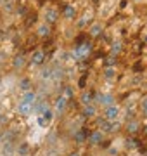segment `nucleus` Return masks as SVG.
<instances>
[{
  "instance_id": "1",
  "label": "nucleus",
  "mask_w": 147,
  "mask_h": 156,
  "mask_svg": "<svg viewBox=\"0 0 147 156\" xmlns=\"http://www.w3.org/2000/svg\"><path fill=\"white\" fill-rule=\"evenodd\" d=\"M90 52H92V43L90 42H81L75 47L73 56L76 57V61H81V59H85V57H88Z\"/></svg>"
},
{
  "instance_id": "2",
  "label": "nucleus",
  "mask_w": 147,
  "mask_h": 156,
  "mask_svg": "<svg viewBox=\"0 0 147 156\" xmlns=\"http://www.w3.org/2000/svg\"><path fill=\"white\" fill-rule=\"evenodd\" d=\"M93 101L97 102V104H100V106H112V95H102V94H95V97H93Z\"/></svg>"
},
{
  "instance_id": "3",
  "label": "nucleus",
  "mask_w": 147,
  "mask_h": 156,
  "mask_svg": "<svg viewBox=\"0 0 147 156\" xmlns=\"http://www.w3.org/2000/svg\"><path fill=\"white\" fill-rule=\"evenodd\" d=\"M118 113H119V109L116 106H109L107 109H106V120L107 121H114L116 120V116H118Z\"/></svg>"
},
{
  "instance_id": "4",
  "label": "nucleus",
  "mask_w": 147,
  "mask_h": 156,
  "mask_svg": "<svg viewBox=\"0 0 147 156\" xmlns=\"http://www.w3.org/2000/svg\"><path fill=\"white\" fill-rule=\"evenodd\" d=\"M90 134H92L90 130H87V128H81L80 132H76V134H75V141H76L78 144H83V142L87 141V137H88Z\"/></svg>"
},
{
  "instance_id": "5",
  "label": "nucleus",
  "mask_w": 147,
  "mask_h": 156,
  "mask_svg": "<svg viewBox=\"0 0 147 156\" xmlns=\"http://www.w3.org/2000/svg\"><path fill=\"white\" fill-rule=\"evenodd\" d=\"M43 61H45V52H43V50H36V52H33V56H31V63L35 64V66L43 64Z\"/></svg>"
},
{
  "instance_id": "6",
  "label": "nucleus",
  "mask_w": 147,
  "mask_h": 156,
  "mask_svg": "<svg viewBox=\"0 0 147 156\" xmlns=\"http://www.w3.org/2000/svg\"><path fill=\"white\" fill-rule=\"evenodd\" d=\"M66 104H68V99L64 97V95H61V97H57V101H56V111L59 114L63 113L64 109H66Z\"/></svg>"
},
{
  "instance_id": "7",
  "label": "nucleus",
  "mask_w": 147,
  "mask_h": 156,
  "mask_svg": "<svg viewBox=\"0 0 147 156\" xmlns=\"http://www.w3.org/2000/svg\"><path fill=\"white\" fill-rule=\"evenodd\" d=\"M88 142L90 144H100L102 142V132H92L90 135H88Z\"/></svg>"
},
{
  "instance_id": "8",
  "label": "nucleus",
  "mask_w": 147,
  "mask_h": 156,
  "mask_svg": "<svg viewBox=\"0 0 147 156\" xmlns=\"http://www.w3.org/2000/svg\"><path fill=\"white\" fill-rule=\"evenodd\" d=\"M31 109H33V104L21 101V104H19V114H24V116H26V114L31 113Z\"/></svg>"
},
{
  "instance_id": "9",
  "label": "nucleus",
  "mask_w": 147,
  "mask_h": 156,
  "mask_svg": "<svg viewBox=\"0 0 147 156\" xmlns=\"http://www.w3.org/2000/svg\"><path fill=\"white\" fill-rule=\"evenodd\" d=\"M45 17H47V23H56L57 17H59V12H57L56 9H49L47 14H45Z\"/></svg>"
},
{
  "instance_id": "10",
  "label": "nucleus",
  "mask_w": 147,
  "mask_h": 156,
  "mask_svg": "<svg viewBox=\"0 0 147 156\" xmlns=\"http://www.w3.org/2000/svg\"><path fill=\"white\" fill-rule=\"evenodd\" d=\"M97 125L102 128L104 132H111V121H107L106 118H99V120H97Z\"/></svg>"
},
{
  "instance_id": "11",
  "label": "nucleus",
  "mask_w": 147,
  "mask_h": 156,
  "mask_svg": "<svg viewBox=\"0 0 147 156\" xmlns=\"http://www.w3.org/2000/svg\"><path fill=\"white\" fill-rule=\"evenodd\" d=\"M63 12L68 19H73V17H75V7H73V5H68V4H66L63 7Z\"/></svg>"
},
{
  "instance_id": "12",
  "label": "nucleus",
  "mask_w": 147,
  "mask_h": 156,
  "mask_svg": "<svg viewBox=\"0 0 147 156\" xmlns=\"http://www.w3.org/2000/svg\"><path fill=\"white\" fill-rule=\"evenodd\" d=\"M23 101H24V102H29V104H33V106H35V101H36L35 92H26V94H24V97H23Z\"/></svg>"
},
{
  "instance_id": "13",
  "label": "nucleus",
  "mask_w": 147,
  "mask_h": 156,
  "mask_svg": "<svg viewBox=\"0 0 147 156\" xmlns=\"http://www.w3.org/2000/svg\"><path fill=\"white\" fill-rule=\"evenodd\" d=\"M24 63H26V59H24V56H17L14 59V68H23V66H24Z\"/></svg>"
},
{
  "instance_id": "14",
  "label": "nucleus",
  "mask_w": 147,
  "mask_h": 156,
  "mask_svg": "<svg viewBox=\"0 0 147 156\" xmlns=\"http://www.w3.org/2000/svg\"><path fill=\"white\" fill-rule=\"evenodd\" d=\"M92 101H93V97H92L90 92H83V94H81V102H83V104H87V106H88Z\"/></svg>"
},
{
  "instance_id": "15",
  "label": "nucleus",
  "mask_w": 147,
  "mask_h": 156,
  "mask_svg": "<svg viewBox=\"0 0 147 156\" xmlns=\"http://www.w3.org/2000/svg\"><path fill=\"white\" fill-rule=\"evenodd\" d=\"M126 130H128L130 134H135V132L139 130V123H137V121H130L128 127H126Z\"/></svg>"
},
{
  "instance_id": "16",
  "label": "nucleus",
  "mask_w": 147,
  "mask_h": 156,
  "mask_svg": "<svg viewBox=\"0 0 147 156\" xmlns=\"http://www.w3.org/2000/svg\"><path fill=\"white\" fill-rule=\"evenodd\" d=\"M100 31H102V26H100V24H93V26L90 28V35L92 36H99Z\"/></svg>"
},
{
  "instance_id": "17",
  "label": "nucleus",
  "mask_w": 147,
  "mask_h": 156,
  "mask_svg": "<svg viewBox=\"0 0 147 156\" xmlns=\"http://www.w3.org/2000/svg\"><path fill=\"white\" fill-rule=\"evenodd\" d=\"M93 114H95V108L90 106V104H88V106H85V109H83V116H93Z\"/></svg>"
},
{
  "instance_id": "18",
  "label": "nucleus",
  "mask_w": 147,
  "mask_h": 156,
  "mask_svg": "<svg viewBox=\"0 0 147 156\" xmlns=\"http://www.w3.org/2000/svg\"><path fill=\"white\" fill-rule=\"evenodd\" d=\"M49 33H50V30H49L47 24H42V26L38 28V35H40V36H47Z\"/></svg>"
},
{
  "instance_id": "19",
  "label": "nucleus",
  "mask_w": 147,
  "mask_h": 156,
  "mask_svg": "<svg viewBox=\"0 0 147 156\" xmlns=\"http://www.w3.org/2000/svg\"><path fill=\"white\" fill-rule=\"evenodd\" d=\"M104 64H106V68H112V66L116 64V57H114V56H109L107 59H106Z\"/></svg>"
},
{
  "instance_id": "20",
  "label": "nucleus",
  "mask_w": 147,
  "mask_h": 156,
  "mask_svg": "<svg viewBox=\"0 0 147 156\" xmlns=\"http://www.w3.org/2000/svg\"><path fill=\"white\" fill-rule=\"evenodd\" d=\"M35 21H36V14L33 12V14L28 16V19H26V23H24V24H26V28H29V26H31V24H33Z\"/></svg>"
},
{
  "instance_id": "21",
  "label": "nucleus",
  "mask_w": 147,
  "mask_h": 156,
  "mask_svg": "<svg viewBox=\"0 0 147 156\" xmlns=\"http://www.w3.org/2000/svg\"><path fill=\"white\" fill-rule=\"evenodd\" d=\"M119 52H121V43H112V47H111V54L112 56H114V54H119Z\"/></svg>"
},
{
  "instance_id": "22",
  "label": "nucleus",
  "mask_w": 147,
  "mask_h": 156,
  "mask_svg": "<svg viewBox=\"0 0 147 156\" xmlns=\"http://www.w3.org/2000/svg\"><path fill=\"white\" fill-rule=\"evenodd\" d=\"M19 87H21V90H24V92H28V89H29V80H28V78H24V80H21V83H19Z\"/></svg>"
},
{
  "instance_id": "23",
  "label": "nucleus",
  "mask_w": 147,
  "mask_h": 156,
  "mask_svg": "<svg viewBox=\"0 0 147 156\" xmlns=\"http://www.w3.org/2000/svg\"><path fill=\"white\" fill-rule=\"evenodd\" d=\"M137 146H139V142L135 141V139H128V141H126V148H130V149H135V148H137Z\"/></svg>"
},
{
  "instance_id": "24",
  "label": "nucleus",
  "mask_w": 147,
  "mask_h": 156,
  "mask_svg": "<svg viewBox=\"0 0 147 156\" xmlns=\"http://www.w3.org/2000/svg\"><path fill=\"white\" fill-rule=\"evenodd\" d=\"M71 95H73V89H71V87H66V89H64V97L68 99Z\"/></svg>"
},
{
  "instance_id": "25",
  "label": "nucleus",
  "mask_w": 147,
  "mask_h": 156,
  "mask_svg": "<svg viewBox=\"0 0 147 156\" xmlns=\"http://www.w3.org/2000/svg\"><path fill=\"white\" fill-rule=\"evenodd\" d=\"M43 120L47 121V123H49V121L52 120V113H50L49 109H47V111H45V113H43Z\"/></svg>"
},
{
  "instance_id": "26",
  "label": "nucleus",
  "mask_w": 147,
  "mask_h": 156,
  "mask_svg": "<svg viewBox=\"0 0 147 156\" xmlns=\"http://www.w3.org/2000/svg\"><path fill=\"white\" fill-rule=\"evenodd\" d=\"M42 76L43 78H50V76H52V70H43L42 71Z\"/></svg>"
},
{
  "instance_id": "27",
  "label": "nucleus",
  "mask_w": 147,
  "mask_h": 156,
  "mask_svg": "<svg viewBox=\"0 0 147 156\" xmlns=\"http://www.w3.org/2000/svg\"><path fill=\"white\" fill-rule=\"evenodd\" d=\"M19 153H21V154H26V153H28V144H21V148H19Z\"/></svg>"
},
{
  "instance_id": "28",
  "label": "nucleus",
  "mask_w": 147,
  "mask_h": 156,
  "mask_svg": "<svg viewBox=\"0 0 147 156\" xmlns=\"http://www.w3.org/2000/svg\"><path fill=\"white\" fill-rule=\"evenodd\" d=\"M104 75H106V76H107V78H111L112 75H114V71H112V68H106Z\"/></svg>"
},
{
  "instance_id": "29",
  "label": "nucleus",
  "mask_w": 147,
  "mask_h": 156,
  "mask_svg": "<svg viewBox=\"0 0 147 156\" xmlns=\"http://www.w3.org/2000/svg\"><path fill=\"white\" fill-rule=\"evenodd\" d=\"M85 83H87V75L80 78V82H78V85H80V87H85Z\"/></svg>"
},
{
  "instance_id": "30",
  "label": "nucleus",
  "mask_w": 147,
  "mask_h": 156,
  "mask_svg": "<svg viewBox=\"0 0 147 156\" xmlns=\"http://www.w3.org/2000/svg\"><path fill=\"white\" fill-rule=\"evenodd\" d=\"M142 108H144V114H147V99H145V102L142 104Z\"/></svg>"
},
{
  "instance_id": "31",
  "label": "nucleus",
  "mask_w": 147,
  "mask_h": 156,
  "mask_svg": "<svg viewBox=\"0 0 147 156\" xmlns=\"http://www.w3.org/2000/svg\"><path fill=\"white\" fill-rule=\"evenodd\" d=\"M38 123H40V125H42V127H45V125H47V121L43 120V118H40V120H38Z\"/></svg>"
},
{
  "instance_id": "32",
  "label": "nucleus",
  "mask_w": 147,
  "mask_h": 156,
  "mask_svg": "<svg viewBox=\"0 0 147 156\" xmlns=\"http://www.w3.org/2000/svg\"><path fill=\"white\" fill-rule=\"evenodd\" d=\"M68 156H80V153H69Z\"/></svg>"
},
{
  "instance_id": "33",
  "label": "nucleus",
  "mask_w": 147,
  "mask_h": 156,
  "mask_svg": "<svg viewBox=\"0 0 147 156\" xmlns=\"http://www.w3.org/2000/svg\"><path fill=\"white\" fill-rule=\"evenodd\" d=\"M144 128H145V134H147V127H144Z\"/></svg>"
}]
</instances>
